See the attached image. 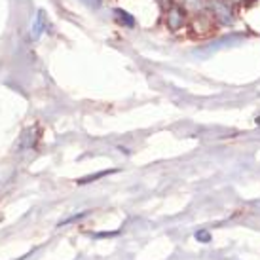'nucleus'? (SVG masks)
Wrapping results in <instances>:
<instances>
[{
    "label": "nucleus",
    "mask_w": 260,
    "mask_h": 260,
    "mask_svg": "<svg viewBox=\"0 0 260 260\" xmlns=\"http://www.w3.org/2000/svg\"><path fill=\"white\" fill-rule=\"evenodd\" d=\"M36 139H38L36 137V130L29 128L21 137V148H33L34 144H36Z\"/></svg>",
    "instance_id": "obj_7"
},
{
    "label": "nucleus",
    "mask_w": 260,
    "mask_h": 260,
    "mask_svg": "<svg viewBox=\"0 0 260 260\" xmlns=\"http://www.w3.org/2000/svg\"><path fill=\"white\" fill-rule=\"evenodd\" d=\"M165 23H167V29L171 33L183 31L188 25V11L185 10V6L177 4V2H171V6L165 11Z\"/></svg>",
    "instance_id": "obj_3"
},
{
    "label": "nucleus",
    "mask_w": 260,
    "mask_h": 260,
    "mask_svg": "<svg viewBox=\"0 0 260 260\" xmlns=\"http://www.w3.org/2000/svg\"><path fill=\"white\" fill-rule=\"evenodd\" d=\"M183 6L188 13H197L207 8V0H183Z\"/></svg>",
    "instance_id": "obj_5"
},
{
    "label": "nucleus",
    "mask_w": 260,
    "mask_h": 260,
    "mask_svg": "<svg viewBox=\"0 0 260 260\" xmlns=\"http://www.w3.org/2000/svg\"><path fill=\"white\" fill-rule=\"evenodd\" d=\"M109 173H116V169H110V171H101V173L97 175H89V177H84V179H80L78 181V185H87V183H91V181H97V179H101V177H105V175Z\"/></svg>",
    "instance_id": "obj_8"
},
{
    "label": "nucleus",
    "mask_w": 260,
    "mask_h": 260,
    "mask_svg": "<svg viewBox=\"0 0 260 260\" xmlns=\"http://www.w3.org/2000/svg\"><path fill=\"white\" fill-rule=\"evenodd\" d=\"M195 239L199 243H211V234L207 230H199V232H195Z\"/></svg>",
    "instance_id": "obj_9"
},
{
    "label": "nucleus",
    "mask_w": 260,
    "mask_h": 260,
    "mask_svg": "<svg viewBox=\"0 0 260 260\" xmlns=\"http://www.w3.org/2000/svg\"><path fill=\"white\" fill-rule=\"evenodd\" d=\"M86 4H89V6H93V8H99V4H101V0H84Z\"/></svg>",
    "instance_id": "obj_11"
},
{
    "label": "nucleus",
    "mask_w": 260,
    "mask_h": 260,
    "mask_svg": "<svg viewBox=\"0 0 260 260\" xmlns=\"http://www.w3.org/2000/svg\"><path fill=\"white\" fill-rule=\"evenodd\" d=\"M86 215H87V211H86V213H80V215H74V217L66 218V220H63V222H61V224H68V222H72V220H78V218L86 217Z\"/></svg>",
    "instance_id": "obj_10"
},
{
    "label": "nucleus",
    "mask_w": 260,
    "mask_h": 260,
    "mask_svg": "<svg viewBox=\"0 0 260 260\" xmlns=\"http://www.w3.org/2000/svg\"><path fill=\"white\" fill-rule=\"evenodd\" d=\"M44 29H46V15H44V11L40 10L36 13V21H34V25H33V33H31V36L36 40V38L44 33Z\"/></svg>",
    "instance_id": "obj_6"
},
{
    "label": "nucleus",
    "mask_w": 260,
    "mask_h": 260,
    "mask_svg": "<svg viewBox=\"0 0 260 260\" xmlns=\"http://www.w3.org/2000/svg\"><path fill=\"white\" fill-rule=\"evenodd\" d=\"M114 15H116V19H118L120 25H124V27H130V29H133V27H135V17L131 15L130 11L122 10V8H116V10H114Z\"/></svg>",
    "instance_id": "obj_4"
},
{
    "label": "nucleus",
    "mask_w": 260,
    "mask_h": 260,
    "mask_svg": "<svg viewBox=\"0 0 260 260\" xmlns=\"http://www.w3.org/2000/svg\"><path fill=\"white\" fill-rule=\"evenodd\" d=\"M207 10L215 15L218 25H234V21H236L232 2H228V0H207Z\"/></svg>",
    "instance_id": "obj_2"
},
{
    "label": "nucleus",
    "mask_w": 260,
    "mask_h": 260,
    "mask_svg": "<svg viewBox=\"0 0 260 260\" xmlns=\"http://www.w3.org/2000/svg\"><path fill=\"white\" fill-rule=\"evenodd\" d=\"M217 27L218 23L215 19V15L211 11L207 10H201L197 13H192L190 19H188V29L192 31L195 38H209L213 34L217 33Z\"/></svg>",
    "instance_id": "obj_1"
}]
</instances>
